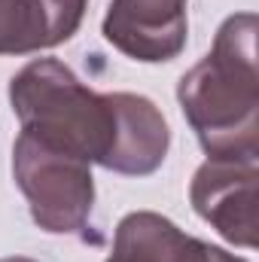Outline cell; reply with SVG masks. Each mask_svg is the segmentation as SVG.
I'll list each match as a JSON object with an SVG mask.
<instances>
[{"instance_id":"1","label":"cell","mask_w":259,"mask_h":262,"mask_svg":"<svg viewBox=\"0 0 259 262\" xmlns=\"http://www.w3.org/2000/svg\"><path fill=\"white\" fill-rule=\"evenodd\" d=\"M253 12L229 15L210 52L180 76L177 101L207 159L259 156V70Z\"/></svg>"},{"instance_id":"2","label":"cell","mask_w":259,"mask_h":262,"mask_svg":"<svg viewBox=\"0 0 259 262\" xmlns=\"http://www.w3.org/2000/svg\"><path fill=\"white\" fill-rule=\"evenodd\" d=\"M9 104L21 131L107 168L116 152V92H92L64 61L34 58L9 79Z\"/></svg>"},{"instance_id":"3","label":"cell","mask_w":259,"mask_h":262,"mask_svg":"<svg viewBox=\"0 0 259 262\" xmlns=\"http://www.w3.org/2000/svg\"><path fill=\"white\" fill-rule=\"evenodd\" d=\"M12 177L28 198L34 223L49 235H82L95 207L92 165L28 131L12 143Z\"/></svg>"},{"instance_id":"4","label":"cell","mask_w":259,"mask_h":262,"mask_svg":"<svg viewBox=\"0 0 259 262\" xmlns=\"http://www.w3.org/2000/svg\"><path fill=\"white\" fill-rule=\"evenodd\" d=\"M259 156L207 159L192 174L189 201L210 229L235 247L253 250L259 244Z\"/></svg>"},{"instance_id":"5","label":"cell","mask_w":259,"mask_h":262,"mask_svg":"<svg viewBox=\"0 0 259 262\" xmlns=\"http://www.w3.org/2000/svg\"><path fill=\"white\" fill-rule=\"evenodd\" d=\"M101 34L131 61H174L189 37L186 0H110Z\"/></svg>"},{"instance_id":"6","label":"cell","mask_w":259,"mask_h":262,"mask_svg":"<svg viewBox=\"0 0 259 262\" xmlns=\"http://www.w3.org/2000/svg\"><path fill=\"white\" fill-rule=\"evenodd\" d=\"M107 262H247L223 247L186 235L156 210H131L119 220Z\"/></svg>"},{"instance_id":"7","label":"cell","mask_w":259,"mask_h":262,"mask_svg":"<svg viewBox=\"0 0 259 262\" xmlns=\"http://www.w3.org/2000/svg\"><path fill=\"white\" fill-rule=\"evenodd\" d=\"M89 0H0V55H31L67 43Z\"/></svg>"},{"instance_id":"8","label":"cell","mask_w":259,"mask_h":262,"mask_svg":"<svg viewBox=\"0 0 259 262\" xmlns=\"http://www.w3.org/2000/svg\"><path fill=\"white\" fill-rule=\"evenodd\" d=\"M116 107H119V137L107 171L125 177L156 174L171 146V128L162 110L149 98L134 92H116Z\"/></svg>"},{"instance_id":"9","label":"cell","mask_w":259,"mask_h":262,"mask_svg":"<svg viewBox=\"0 0 259 262\" xmlns=\"http://www.w3.org/2000/svg\"><path fill=\"white\" fill-rule=\"evenodd\" d=\"M0 262H37V259H31V256H6V259H0Z\"/></svg>"}]
</instances>
